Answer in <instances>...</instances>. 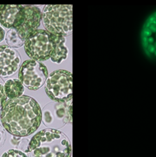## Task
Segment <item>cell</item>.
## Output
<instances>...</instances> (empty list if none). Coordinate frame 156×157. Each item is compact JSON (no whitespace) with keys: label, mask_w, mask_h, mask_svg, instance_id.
<instances>
[{"label":"cell","mask_w":156,"mask_h":157,"mask_svg":"<svg viewBox=\"0 0 156 157\" xmlns=\"http://www.w3.org/2000/svg\"><path fill=\"white\" fill-rule=\"evenodd\" d=\"M154 47H155V48H156V42L155 43V44H154Z\"/></svg>","instance_id":"cell-19"},{"label":"cell","mask_w":156,"mask_h":157,"mask_svg":"<svg viewBox=\"0 0 156 157\" xmlns=\"http://www.w3.org/2000/svg\"><path fill=\"white\" fill-rule=\"evenodd\" d=\"M49 72L46 67L40 62L27 59L24 62L19 71V79L28 89L36 91L46 81Z\"/></svg>","instance_id":"cell-6"},{"label":"cell","mask_w":156,"mask_h":157,"mask_svg":"<svg viewBox=\"0 0 156 157\" xmlns=\"http://www.w3.org/2000/svg\"><path fill=\"white\" fill-rule=\"evenodd\" d=\"M51 39L52 51L50 59L54 63H61L68 56V50L65 45L66 39L62 36L51 34Z\"/></svg>","instance_id":"cell-11"},{"label":"cell","mask_w":156,"mask_h":157,"mask_svg":"<svg viewBox=\"0 0 156 157\" xmlns=\"http://www.w3.org/2000/svg\"><path fill=\"white\" fill-rule=\"evenodd\" d=\"M154 54H155V55L156 56V51H155V52H154Z\"/></svg>","instance_id":"cell-20"},{"label":"cell","mask_w":156,"mask_h":157,"mask_svg":"<svg viewBox=\"0 0 156 157\" xmlns=\"http://www.w3.org/2000/svg\"><path fill=\"white\" fill-rule=\"evenodd\" d=\"M6 36L5 30L2 27L0 26V43L4 40Z\"/></svg>","instance_id":"cell-17"},{"label":"cell","mask_w":156,"mask_h":157,"mask_svg":"<svg viewBox=\"0 0 156 157\" xmlns=\"http://www.w3.org/2000/svg\"><path fill=\"white\" fill-rule=\"evenodd\" d=\"M42 20L50 33L69 36L72 33V6L46 5L42 12Z\"/></svg>","instance_id":"cell-3"},{"label":"cell","mask_w":156,"mask_h":157,"mask_svg":"<svg viewBox=\"0 0 156 157\" xmlns=\"http://www.w3.org/2000/svg\"><path fill=\"white\" fill-rule=\"evenodd\" d=\"M24 87L19 79L10 78L4 83V92L7 100H12L22 96Z\"/></svg>","instance_id":"cell-12"},{"label":"cell","mask_w":156,"mask_h":157,"mask_svg":"<svg viewBox=\"0 0 156 157\" xmlns=\"http://www.w3.org/2000/svg\"><path fill=\"white\" fill-rule=\"evenodd\" d=\"M22 5H1L0 25L8 29H14Z\"/></svg>","instance_id":"cell-10"},{"label":"cell","mask_w":156,"mask_h":157,"mask_svg":"<svg viewBox=\"0 0 156 157\" xmlns=\"http://www.w3.org/2000/svg\"><path fill=\"white\" fill-rule=\"evenodd\" d=\"M26 153L29 157H71L72 150L70 140L65 134L47 128L32 137Z\"/></svg>","instance_id":"cell-2"},{"label":"cell","mask_w":156,"mask_h":157,"mask_svg":"<svg viewBox=\"0 0 156 157\" xmlns=\"http://www.w3.org/2000/svg\"><path fill=\"white\" fill-rule=\"evenodd\" d=\"M0 118L8 132L15 136L24 137L38 129L42 122V111L34 98L22 96L6 101L1 110Z\"/></svg>","instance_id":"cell-1"},{"label":"cell","mask_w":156,"mask_h":157,"mask_svg":"<svg viewBox=\"0 0 156 157\" xmlns=\"http://www.w3.org/2000/svg\"><path fill=\"white\" fill-rule=\"evenodd\" d=\"M47 95L60 103H68L72 98V77L70 71L59 69L49 75L45 85Z\"/></svg>","instance_id":"cell-4"},{"label":"cell","mask_w":156,"mask_h":157,"mask_svg":"<svg viewBox=\"0 0 156 157\" xmlns=\"http://www.w3.org/2000/svg\"><path fill=\"white\" fill-rule=\"evenodd\" d=\"M1 157H28V156L21 151L11 149L6 151Z\"/></svg>","instance_id":"cell-14"},{"label":"cell","mask_w":156,"mask_h":157,"mask_svg":"<svg viewBox=\"0 0 156 157\" xmlns=\"http://www.w3.org/2000/svg\"><path fill=\"white\" fill-rule=\"evenodd\" d=\"M6 140V134L5 129L0 123V148L5 145Z\"/></svg>","instance_id":"cell-16"},{"label":"cell","mask_w":156,"mask_h":157,"mask_svg":"<svg viewBox=\"0 0 156 157\" xmlns=\"http://www.w3.org/2000/svg\"><path fill=\"white\" fill-rule=\"evenodd\" d=\"M7 101V98L4 92V82L0 78V110H2L5 102Z\"/></svg>","instance_id":"cell-15"},{"label":"cell","mask_w":156,"mask_h":157,"mask_svg":"<svg viewBox=\"0 0 156 157\" xmlns=\"http://www.w3.org/2000/svg\"><path fill=\"white\" fill-rule=\"evenodd\" d=\"M72 103H50L42 112V120L47 127H62L72 122Z\"/></svg>","instance_id":"cell-7"},{"label":"cell","mask_w":156,"mask_h":157,"mask_svg":"<svg viewBox=\"0 0 156 157\" xmlns=\"http://www.w3.org/2000/svg\"><path fill=\"white\" fill-rule=\"evenodd\" d=\"M6 42L13 48H19L24 45V41L20 37L16 29H10L6 35Z\"/></svg>","instance_id":"cell-13"},{"label":"cell","mask_w":156,"mask_h":157,"mask_svg":"<svg viewBox=\"0 0 156 157\" xmlns=\"http://www.w3.org/2000/svg\"><path fill=\"white\" fill-rule=\"evenodd\" d=\"M147 48V49L148 52H150L154 53L155 52V47L152 44H149Z\"/></svg>","instance_id":"cell-18"},{"label":"cell","mask_w":156,"mask_h":157,"mask_svg":"<svg viewBox=\"0 0 156 157\" xmlns=\"http://www.w3.org/2000/svg\"><path fill=\"white\" fill-rule=\"evenodd\" d=\"M24 47L26 53L31 59L47 61L50 59L52 51L51 34L46 30L37 29L27 36Z\"/></svg>","instance_id":"cell-5"},{"label":"cell","mask_w":156,"mask_h":157,"mask_svg":"<svg viewBox=\"0 0 156 157\" xmlns=\"http://www.w3.org/2000/svg\"><path fill=\"white\" fill-rule=\"evenodd\" d=\"M42 12L35 6L24 5L21 21L17 31L24 40L30 33L37 30L42 20Z\"/></svg>","instance_id":"cell-8"},{"label":"cell","mask_w":156,"mask_h":157,"mask_svg":"<svg viewBox=\"0 0 156 157\" xmlns=\"http://www.w3.org/2000/svg\"><path fill=\"white\" fill-rule=\"evenodd\" d=\"M21 57L15 49L7 45L0 46V76L7 78L19 69Z\"/></svg>","instance_id":"cell-9"}]
</instances>
